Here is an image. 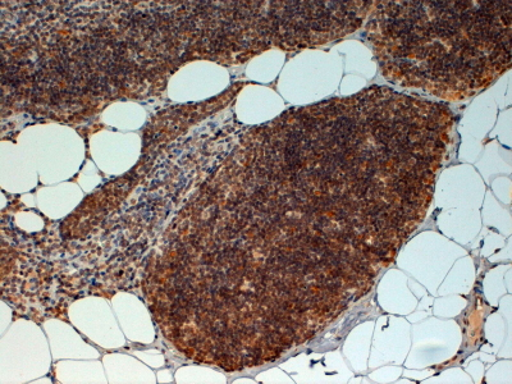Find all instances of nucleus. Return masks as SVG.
I'll return each mask as SVG.
<instances>
[{"mask_svg":"<svg viewBox=\"0 0 512 384\" xmlns=\"http://www.w3.org/2000/svg\"><path fill=\"white\" fill-rule=\"evenodd\" d=\"M370 47L392 84L472 98L511 66L512 2H374Z\"/></svg>","mask_w":512,"mask_h":384,"instance_id":"nucleus-1","label":"nucleus"}]
</instances>
